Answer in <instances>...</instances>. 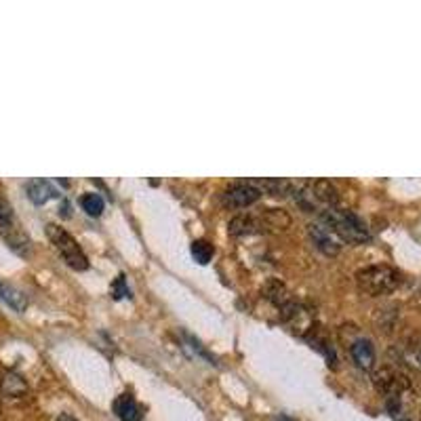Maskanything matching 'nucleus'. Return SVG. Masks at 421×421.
Returning a JSON list of instances; mask_svg holds the SVG:
<instances>
[{
	"instance_id": "9b49d317",
	"label": "nucleus",
	"mask_w": 421,
	"mask_h": 421,
	"mask_svg": "<svg viewBox=\"0 0 421 421\" xmlns=\"http://www.w3.org/2000/svg\"><path fill=\"white\" fill-rule=\"evenodd\" d=\"M257 221H255V217H251V215H236L232 221H230V234L232 236H247V234H253V232H257Z\"/></svg>"
},
{
	"instance_id": "f257e3e1",
	"label": "nucleus",
	"mask_w": 421,
	"mask_h": 421,
	"mask_svg": "<svg viewBox=\"0 0 421 421\" xmlns=\"http://www.w3.org/2000/svg\"><path fill=\"white\" fill-rule=\"evenodd\" d=\"M318 217L339 240H348L352 245H363V242L371 240V232H369L367 224L352 211H342L337 207H329V209H323L318 213Z\"/></svg>"
},
{
	"instance_id": "ddd939ff",
	"label": "nucleus",
	"mask_w": 421,
	"mask_h": 421,
	"mask_svg": "<svg viewBox=\"0 0 421 421\" xmlns=\"http://www.w3.org/2000/svg\"><path fill=\"white\" fill-rule=\"evenodd\" d=\"M266 297H268L270 302H274L276 306H280V308H287V306L291 304V297H289L285 285H280V283H276V280L268 283V287H266Z\"/></svg>"
},
{
	"instance_id": "0eeeda50",
	"label": "nucleus",
	"mask_w": 421,
	"mask_h": 421,
	"mask_svg": "<svg viewBox=\"0 0 421 421\" xmlns=\"http://www.w3.org/2000/svg\"><path fill=\"white\" fill-rule=\"evenodd\" d=\"M350 354L354 358V363L365 369V371H371L373 365H375V348L369 339H356L352 346H350Z\"/></svg>"
},
{
	"instance_id": "39448f33",
	"label": "nucleus",
	"mask_w": 421,
	"mask_h": 421,
	"mask_svg": "<svg viewBox=\"0 0 421 421\" xmlns=\"http://www.w3.org/2000/svg\"><path fill=\"white\" fill-rule=\"evenodd\" d=\"M308 232H310L314 245H316L325 255H337V253L342 251V240H339L327 226H323V224H312V226L308 228Z\"/></svg>"
},
{
	"instance_id": "1a4fd4ad",
	"label": "nucleus",
	"mask_w": 421,
	"mask_h": 421,
	"mask_svg": "<svg viewBox=\"0 0 421 421\" xmlns=\"http://www.w3.org/2000/svg\"><path fill=\"white\" fill-rule=\"evenodd\" d=\"M0 302H4L11 310H15L17 314L25 312L27 308V297L23 291H19L17 287L8 285V283H2L0 280Z\"/></svg>"
},
{
	"instance_id": "423d86ee",
	"label": "nucleus",
	"mask_w": 421,
	"mask_h": 421,
	"mask_svg": "<svg viewBox=\"0 0 421 421\" xmlns=\"http://www.w3.org/2000/svg\"><path fill=\"white\" fill-rule=\"evenodd\" d=\"M25 194H27V198H30L34 205H44V202H48L51 198L61 196L59 190H57L48 179H30V181L25 183Z\"/></svg>"
},
{
	"instance_id": "f8f14e48",
	"label": "nucleus",
	"mask_w": 421,
	"mask_h": 421,
	"mask_svg": "<svg viewBox=\"0 0 421 421\" xmlns=\"http://www.w3.org/2000/svg\"><path fill=\"white\" fill-rule=\"evenodd\" d=\"M80 207H82V211H84L86 215H91V217H99V215L103 213L105 202H103V198H101L97 192H89V194H82V198H80Z\"/></svg>"
},
{
	"instance_id": "6ab92c4d",
	"label": "nucleus",
	"mask_w": 421,
	"mask_h": 421,
	"mask_svg": "<svg viewBox=\"0 0 421 421\" xmlns=\"http://www.w3.org/2000/svg\"><path fill=\"white\" fill-rule=\"evenodd\" d=\"M278 421H291V420H287V417H283V420H278Z\"/></svg>"
},
{
	"instance_id": "dca6fc26",
	"label": "nucleus",
	"mask_w": 421,
	"mask_h": 421,
	"mask_svg": "<svg viewBox=\"0 0 421 421\" xmlns=\"http://www.w3.org/2000/svg\"><path fill=\"white\" fill-rule=\"evenodd\" d=\"M11 224H13V207L8 205L6 198L0 196V230L11 228Z\"/></svg>"
},
{
	"instance_id": "f3484780",
	"label": "nucleus",
	"mask_w": 421,
	"mask_h": 421,
	"mask_svg": "<svg viewBox=\"0 0 421 421\" xmlns=\"http://www.w3.org/2000/svg\"><path fill=\"white\" fill-rule=\"evenodd\" d=\"M112 293H114L116 299H120V297H124V295H131L129 289H127V285H124V276H122V274L116 278V283H114V287H112Z\"/></svg>"
},
{
	"instance_id": "a211bd4d",
	"label": "nucleus",
	"mask_w": 421,
	"mask_h": 421,
	"mask_svg": "<svg viewBox=\"0 0 421 421\" xmlns=\"http://www.w3.org/2000/svg\"><path fill=\"white\" fill-rule=\"evenodd\" d=\"M417 361H420V365H421V350H420V354H417Z\"/></svg>"
},
{
	"instance_id": "2eb2a0df",
	"label": "nucleus",
	"mask_w": 421,
	"mask_h": 421,
	"mask_svg": "<svg viewBox=\"0 0 421 421\" xmlns=\"http://www.w3.org/2000/svg\"><path fill=\"white\" fill-rule=\"evenodd\" d=\"M192 257L200 266H207L211 261V257H213V247L207 240H194L192 242Z\"/></svg>"
},
{
	"instance_id": "6e6552de",
	"label": "nucleus",
	"mask_w": 421,
	"mask_h": 421,
	"mask_svg": "<svg viewBox=\"0 0 421 421\" xmlns=\"http://www.w3.org/2000/svg\"><path fill=\"white\" fill-rule=\"evenodd\" d=\"M114 413L120 417V421H141L143 417L141 407L135 403V399L131 394H120L114 401Z\"/></svg>"
},
{
	"instance_id": "9d476101",
	"label": "nucleus",
	"mask_w": 421,
	"mask_h": 421,
	"mask_svg": "<svg viewBox=\"0 0 421 421\" xmlns=\"http://www.w3.org/2000/svg\"><path fill=\"white\" fill-rule=\"evenodd\" d=\"M251 186H255L261 194H272V196H287L293 192V183L289 179H249Z\"/></svg>"
},
{
	"instance_id": "20e7f679",
	"label": "nucleus",
	"mask_w": 421,
	"mask_h": 421,
	"mask_svg": "<svg viewBox=\"0 0 421 421\" xmlns=\"http://www.w3.org/2000/svg\"><path fill=\"white\" fill-rule=\"evenodd\" d=\"M259 196H261V192L255 186H251L249 181H236V183L226 188L224 205L230 207V209H245V207L257 202Z\"/></svg>"
},
{
	"instance_id": "4468645a",
	"label": "nucleus",
	"mask_w": 421,
	"mask_h": 421,
	"mask_svg": "<svg viewBox=\"0 0 421 421\" xmlns=\"http://www.w3.org/2000/svg\"><path fill=\"white\" fill-rule=\"evenodd\" d=\"M2 392L8 394V396H21L25 392V384L19 375L15 373H6L2 377Z\"/></svg>"
},
{
	"instance_id": "7ed1b4c3",
	"label": "nucleus",
	"mask_w": 421,
	"mask_h": 421,
	"mask_svg": "<svg viewBox=\"0 0 421 421\" xmlns=\"http://www.w3.org/2000/svg\"><path fill=\"white\" fill-rule=\"evenodd\" d=\"M46 236H48V240L55 245V249L59 251V255L63 257V261L72 270H76V272L89 270V259H86L84 251L78 247V242L72 238V234H67L63 228H59L55 224H48L46 226Z\"/></svg>"
},
{
	"instance_id": "f03ea898",
	"label": "nucleus",
	"mask_w": 421,
	"mask_h": 421,
	"mask_svg": "<svg viewBox=\"0 0 421 421\" xmlns=\"http://www.w3.org/2000/svg\"><path fill=\"white\" fill-rule=\"evenodd\" d=\"M356 283L369 295H384L401 285V274L392 266H369L356 272Z\"/></svg>"
}]
</instances>
